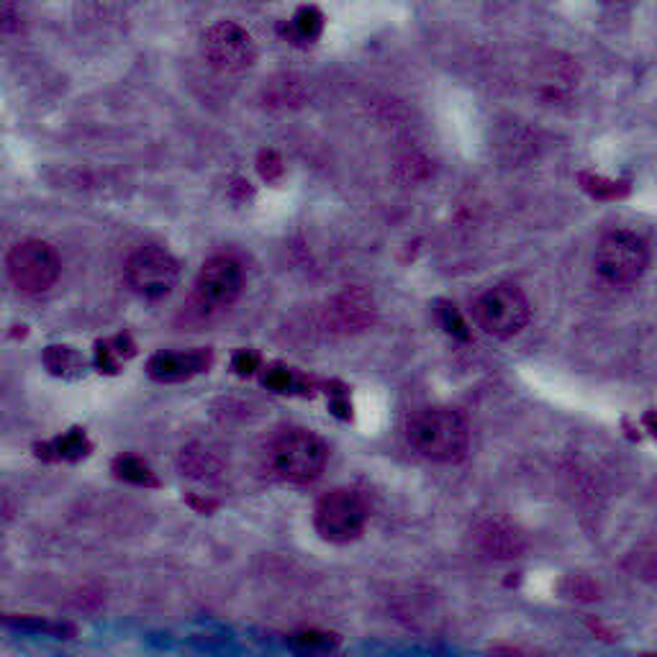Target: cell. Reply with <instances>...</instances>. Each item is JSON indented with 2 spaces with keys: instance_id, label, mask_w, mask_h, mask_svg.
<instances>
[{
  "instance_id": "cell-1",
  "label": "cell",
  "mask_w": 657,
  "mask_h": 657,
  "mask_svg": "<svg viewBox=\"0 0 657 657\" xmlns=\"http://www.w3.org/2000/svg\"><path fill=\"white\" fill-rule=\"evenodd\" d=\"M408 442L418 455L432 463H457L465 457L471 432L455 408H422L408 422Z\"/></svg>"
},
{
  "instance_id": "cell-2",
  "label": "cell",
  "mask_w": 657,
  "mask_h": 657,
  "mask_svg": "<svg viewBox=\"0 0 657 657\" xmlns=\"http://www.w3.org/2000/svg\"><path fill=\"white\" fill-rule=\"evenodd\" d=\"M475 322L498 340H512L529 324V301L516 285H496L475 301Z\"/></svg>"
},
{
  "instance_id": "cell-3",
  "label": "cell",
  "mask_w": 657,
  "mask_h": 657,
  "mask_svg": "<svg viewBox=\"0 0 657 657\" xmlns=\"http://www.w3.org/2000/svg\"><path fill=\"white\" fill-rule=\"evenodd\" d=\"M273 465L285 481L314 483L326 465L324 442L306 429H291L273 445Z\"/></svg>"
},
{
  "instance_id": "cell-4",
  "label": "cell",
  "mask_w": 657,
  "mask_h": 657,
  "mask_svg": "<svg viewBox=\"0 0 657 657\" xmlns=\"http://www.w3.org/2000/svg\"><path fill=\"white\" fill-rule=\"evenodd\" d=\"M8 277L21 293L37 295L49 291L60 277V257L47 242L27 240L8 252Z\"/></svg>"
},
{
  "instance_id": "cell-5",
  "label": "cell",
  "mask_w": 657,
  "mask_h": 657,
  "mask_svg": "<svg viewBox=\"0 0 657 657\" xmlns=\"http://www.w3.org/2000/svg\"><path fill=\"white\" fill-rule=\"evenodd\" d=\"M244 287V270L234 257L219 254L209 260L201 270L199 281L193 287V303L201 316H211L216 311H224L240 299Z\"/></svg>"
},
{
  "instance_id": "cell-6",
  "label": "cell",
  "mask_w": 657,
  "mask_h": 657,
  "mask_svg": "<svg viewBox=\"0 0 657 657\" xmlns=\"http://www.w3.org/2000/svg\"><path fill=\"white\" fill-rule=\"evenodd\" d=\"M596 270L606 283L631 285L647 270V246L629 232L606 234L596 246Z\"/></svg>"
},
{
  "instance_id": "cell-7",
  "label": "cell",
  "mask_w": 657,
  "mask_h": 657,
  "mask_svg": "<svg viewBox=\"0 0 657 657\" xmlns=\"http://www.w3.org/2000/svg\"><path fill=\"white\" fill-rule=\"evenodd\" d=\"M367 524V506L360 493L350 488H336L319 501L316 529L324 539L344 545L357 539Z\"/></svg>"
},
{
  "instance_id": "cell-8",
  "label": "cell",
  "mask_w": 657,
  "mask_h": 657,
  "mask_svg": "<svg viewBox=\"0 0 657 657\" xmlns=\"http://www.w3.org/2000/svg\"><path fill=\"white\" fill-rule=\"evenodd\" d=\"M178 260L160 246H142L127 262V281L144 299H162L178 283Z\"/></svg>"
},
{
  "instance_id": "cell-9",
  "label": "cell",
  "mask_w": 657,
  "mask_h": 657,
  "mask_svg": "<svg viewBox=\"0 0 657 657\" xmlns=\"http://www.w3.org/2000/svg\"><path fill=\"white\" fill-rule=\"evenodd\" d=\"M203 54L221 72H242L254 62V41L242 27L219 21L203 34Z\"/></svg>"
},
{
  "instance_id": "cell-10",
  "label": "cell",
  "mask_w": 657,
  "mask_h": 657,
  "mask_svg": "<svg viewBox=\"0 0 657 657\" xmlns=\"http://www.w3.org/2000/svg\"><path fill=\"white\" fill-rule=\"evenodd\" d=\"M326 322L340 334H360L375 322V301L365 287H347L334 295L326 309Z\"/></svg>"
},
{
  "instance_id": "cell-11",
  "label": "cell",
  "mask_w": 657,
  "mask_h": 657,
  "mask_svg": "<svg viewBox=\"0 0 657 657\" xmlns=\"http://www.w3.org/2000/svg\"><path fill=\"white\" fill-rule=\"evenodd\" d=\"M211 365V352L193 350V352H158L150 360V375L154 381L162 383H175L185 381V377L203 373Z\"/></svg>"
},
{
  "instance_id": "cell-12",
  "label": "cell",
  "mask_w": 657,
  "mask_h": 657,
  "mask_svg": "<svg viewBox=\"0 0 657 657\" xmlns=\"http://www.w3.org/2000/svg\"><path fill=\"white\" fill-rule=\"evenodd\" d=\"M475 537H478V545H481L483 553L491 555V557H501V560H508V557L522 555V549H524L522 534L516 532L512 524L498 522V519L483 522L478 532H475Z\"/></svg>"
},
{
  "instance_id": "cell-13",
  "label": "cell",
  "mask_w": 657,
  "mask_h": 657,
  "mask_svg": "<svg viewBox=\"0 0 657 657\" xmlns=\"http://www.w3.org/2000/svg\"><path fill=\"white\" fill-rule=\"evenodd\" d=\"M322 13L316 11V8H301L299 16H295L293 23H291V31L295 39L301 41H314L319 34H322Z\"/></svg>"
},
{
  "instance_id": "cell-14",
  "label": "cell",
  "mask_w": 657,
  "mask_h": 657,
  "mask_svg": "<svg viewBox=\"0 0 657 657\" xmlns=\"http://www.w3.org/2000/svg\"><path fill=\"white\" fill-rule=\"evenodd\" d=\"M183 467L195 478H211V473L219 471V463L209 449H188L183 452Z\"/></svg>"
},
{
  "instance_id": "cell-15",
  "label": "cell",
  "mask_w": 657,
  "mask_h": 657,
  "mask_svg": "<svg viewBox=\"0 0 657 657\" xmlns=\"http://www.w3.org/2000/svg\"><path fill=\"white\" fill-rule=\"evenodd\" d=\"M635 568L639 573V578L650 580L657 586V537L650 539V542H645V545L637 549Z\"/></svg>"
},
{
  "instance_id": "cell-16",
  "label": "cell",
  "mask_w": 657,
  "mask_h": 657,
  "mask_svg": "<svg viewBox=\"0 0 657 657\" xmlns=\"http://www.w3.org/2000/svg\"><path fill=\"white\" fill-rule=\"evenodd\" d=\"M570 70L565 68L563 62H555V64H547V75L542 80V85H545L553 95H560L565 88H570Z\"/></svg>"
},
{
  "instance_id": "cell-17",
  "label": "cell",
  "mask_w": 657,
  "mask_h": 657,
  "mask_svg": "<svg viewBox=\"0 0 657 657\" xmlns=\"http://www.w3.org/2000/svg\"><path fill=\"white\" fill-rule=\"evenodd\" d=\"M117 471H119L121 478H127V481H134V483H154L152 473L146 471V465H144V463H139V459H134V457H121L119 463H117Z\"/></svg>"
},
{
  "instance_id": "cell-18",
  "label": "cell",
  "mask_w": 657,
  "mask_h": 657,
  "mask_svg": "<svg viewBox=\"0 0 657 657\" xmlns=\"http://www.w3.org/2000/svg\"><path fill=\"white\" fill-rule=\"evenodd\" d=\"M57 452H60V457L85 455V437L82 434H68V437L57 442Z\"/></svg>"
},
{
  "instance_id": "cell-19",
  "label": "cell",
  "mask_w": 657,
  "mask_h": 657,
  "mask_svg": "<svg viewBox=\"0 0 657 657\" xmlns=\"http://www.w3.org/2000/svg\"><path fill=\"white\" fill-rule=\"evenodd\" d=\"M254 365H257V357L254 355H246V352H240L234 360V367L240 370V373H252Z\"/></svg>"
}]
</instances>
